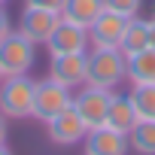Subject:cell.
Returning a JSON list of instances; mask_svg holds the SVG:
<instances>
[{
	"mask_svg": "<svg viewBox=\"0 0 155 155\" xmlns=\"http://www.w3.org/2000/svg\"><path fill=\"white\" fill-rule=\"evenodd\" d=\"M131 104L137 119H155V85H131Z\"/></svg>",
	"mask_w": 155,
	"mask_h": 155,
	"instance_id": "obj_17",
	"label": "cell"
},
{
	"mask_svg": "<svg viewBox=\"0 0 155 155\" xmlns=\"http://www.w3.org/2000/svg\"><path fill=\"white\" fill-rule=\"evenodd\" d=\"M0 155H12V152H9V146H0Z\"/></svg>",
	"mask_w": 155,
	"mask_h": 155,
	"instance_id": "obj_23",
	"label": "cell"
},
{
	"mask_svg": "<svg viewBox=\"0 0 155 155\" xmlns=\"http://www.w3.org/2000/svg\"><path fill=\"white\" fill-rule=\"evenodd\" d=\"M25 6H40V9H52V12H61L64 0H25Z\"/></svg>",
	"mask_w": 155,
	"mask_h": 155,
	"instance_id": "obj_20",
	"label": "cell"
},
{
	"mask_svg": "<svg viewBox=\"0 0 155 155\" xmlns=\"http://www.w3.org/2000/svg\"><path fill=\"white\" fill-rule=\"evenodd\" d=\"M104 9H110V12H119V15L131 18V15H140L143 0H104Z\"/></svg>",
	"mask_w": 155,
	"mask_h": 155,
	"instance_id": "obj_18",
	"label": "cell"
},
{
	"mask_svg": "<svg viewBox=\"0 0 155 155\" xmlns=\"http://www.w3.org/2000/svg\"><path fill=\"white\" fill-rule=\"evenodd\" d=\"M37 67V46L25 40L18 31H12L0 43V79L3 76H25Z\"/></svg>",
	"mask_w": 155,
	"mask_h": 155,
	"instance_id": "obj_3",
	"label": "cell"
},
{
	"mask_svg": "<svg viewBox=\"0 0 155 155\" xmlns=\"http://www.w3.org/2000/svg\"><path fill=\"white\" fill-rule=\"evenodd\" d=\"M125 25H128V18H125V15L104 9V12H101V15L88 25V40H91V49H119L122 34H125Z\"/></svg>",
	"mask_w": 155,
	"mask_h": 155,
	"instance_id": "obj_11",
	"label": "cell"
},
{
	"mask_svg": "<svg viewBox=\"0 0 155 155\" xmlns=\"http://www.w3.org/2000/svg\"><path fill=\"white\" fill-rule=\"evenodd\" d=\"M67 107H73V88L55 82V79H37V91H34V119L37 122H49L58 113H64Z\"/></svg>",
	"mask_w": 155,
	"mask_h": 155,
	"instance_id": "obj_4",
	"label": "cell"
},
{
	"mask_svg": "<svg viewBox=\"0 0 155 155\" xmlns=\"http://www.w3.org/2000/svg\"><path fill=\"white\" fill-rule=\"evenodd\" d=\"M113 94L110 88H97V85H79L73 91V110L82 116V122L91 128H101L107 122V113H110V104H113Z\"/></svg>",
	"mask_w": 155,
	"mask_h": 155,
	"instance_id": "obj_5",
	"label": "cell"
},
{
	"mask_svg": "<svg viewBox=\"0 0 155 155\" xmlns=\"http://www.w3.org/2000/svg\"><path fill=\"white\" fill-rule=\"evenodd\" d=\"M6 3H9V0H0V6H6Z\"/></svg>",
	"mask_w": 155,
	"mask_h": 155,
	"instance_id": "obj_24",
	"label": "cell"
},
{
	"mask_svg": "<svg viewBox=\"0 0 155 155\" xmlns=\"http://www.w3.org/2000/svg\"><path fill=\"white\" fill-rule=\"evenodd\" d=\"M131 152V140L122 131H113L107 125L91 128L82 140V155H128Z\"/></svg>",
	"mask_w": 155,
	"mask_h": 155,
	"instance_id": "obj_10",
	"label": "cell"
},
{
	"mask_svg": "<svg viewBox=\"0 0 155 155\" xmlns=\"http://www.w3.org/2000/svg\"><path fill=\"white\" fill-rule=\"evenodd\" d=\"M140 119H137V110H134V104H131V94H113V104H110V113H107V128H113V131H122V134H131V128L137 125Z\"/></svg>",
	"mask_w": 155,
	"mask_h": 155,
	"instance_id": "obj_12",
	"label": "cell"
},
{
	"mask_svg": "<svg viewBox=\"0 0 155 155\" xmlns=\"http://www.w3.org/2000/svg\"><path fill=\"white\" fill-rule=\"evenodd\" d=\"M46 134L55 146H79L88 134V125L82 122V116L73 107H67L64 113H58L55 119L46 122Z\"/></svg>",
	"mask_w": 155,
	"mask_h": 155,
	"instance_id": "obj_7",
	"label": "cell"
},
{
	"mask_svg": "<svg viewBox=\"0 0 155 155\" xmlns=\"http://www.w3.org/2000/svg\"><path fill=\"white\" fill-rule=\"evenodd\" d=\"M149 46L155 49V15L149 18Z\"/></svg>",
	"mask_w": 155,
	"mask_h": 155,
	"instance_id": "obj_22",
	"label": "cell"
},
{
	"mask_svg": "<svg viewBox=\"0 0 155 155\" xmlns=\"http://www.w3.org/2000/svg\"><path fill=\"white\" fill-rule=\"evenodd\" d=\"M85 58V85L116 91L122 82H128V55L122 49H88Z\"/></svg>",
	"mask_w": 155,
	"mask_h": 155,
	"instance_id": "obj_1",
	"label": "cell"
},
{
	"mask_svg": "<svg viewBox=\"0 0 155 155\" xmlns=\"http://www.w3.org/2000/svg\"><path fill=\"white\" fill-rule=\"evenodd\" d=\"M101 12H104V0H64V6H61L64 21L82 25V28H88Z\"/></svg>",
	"mask_w": 155,
	"mask_h": 155,
	"instance_id": "obj_14",
	"label": "cell"
},
{
	"mask_svg": "<svg viewBox=\"0 0 155 155\" xmlns=\"http://www.w3.org/2000/svg\"><path fill=\"white\" fill-rule=\"evenodd\" d=\"M85 55H88V52L49 55V70H46V76L76 91L79 85H85V64H88V58H85Z\"/></svg>",
	"mask_w": 155,
	"mask_h": 155,
	"instance_id": "obj_8",
	"label": "cell"
},
{
	"mask_svg": "<svg viewBox=\"0 0 155 155\" xmlns=\"http://www.w3.org/2000/svg\"><path fill=\"white\" fill-rule=\"evenodd\" d=\"M128 140L137 155H155V119H140L131 128Z\"/></svg>",
	"mask_w": 155,
	"mask_h": 155,
	"instance_id": "obj_16",
	"label": "cell"
},
{
	"mask_svg": "<svg viewBox=\"0 0 155 155\" xmlns=\"http://www.w3.org/2000/svg\"><path fill=\"white\" fill-rule=\"evenodd\" d=\"M15 31V25H12V18H9V12L3 9V6H0V43H3L9 34Z\"/></svg>",
	"mask_w": 155,
	"mask_h": 155,
	"instance_id": "obj_19",
	"label": "cell"
},
{
	"mask_svg": "<svg viewBox=\"0 0 155 155\" xmlns=\"http://www.w3.org/2000/svg\"><path fill=\"white\" fill-rule=\"evenodd\" d=\"M49 55H73V52H88L91 49V40H88V28L82 25H73V21H64L52 31L49 43L43 46Z\"/></svg>",
	"mask_w": 155,
	"mask_h": 155,
	"instance_id": "obj_9",
	"label": "cell"
},
{
	"mask_svg": "<svg viewBox=\"0 0 155 155\" xmlns=\"http://www.w3.org/2000/svg\"><path fill=\"white\" fill-rule=\"evenodd\" d=\"M149 46V18H140V15H131L128 25H125V34H122V43L119 49L131 58L137 52H143Z\"/></svg>",
	"mask_w": 155,
	"mask_h": 155,
	"instance_id": "obj_15",
	"label": "cell"
},
{
	"mask_svg": "<svg viewBox=\"0 0 155 155\" xmlns=\"http://www.w3.org/2000/svg\"><path fill=\"white\" fill-rule=\"evenodd\" d=\"M58 25H61V12L40 9V6H25L21 15H18V21H15V31L40 49V46L49 43V37H52V31Z\"/></svg>",
	"mask_w": 155,
	"mask_h": 155,
	"instance_id": "obj_6",
	"label": "cell"
},
{
	"mask_svg": "<svg viewBox=\"0 0 155 155\" xmlns=\"http://www.w3.org/2000/svg\"><path fill=\"white\" fill-rule=\"evenodd\" d=\"M6 140H9V119L0 113V146H6Z\"/></svg>",
	"mask_w": 155,
	"mask_h": 155,
	"instance_id": "obj_21",
	"label": "cell"
},
{
	"mask_svg": "<svg viewBox=\"0 0 155 155\" xmlns=\"http://www.w3.org/2000/svg\"><path fill=\"white\" fill-rule=\"evenodd\" d=\"M34 91H37V79L31 73L3 76L0 79V113L12 122L34 119Z\"/></svg>",
	"mask_w": 155,
	"mask_h": 155,
	"instance_id": "obj_2",
	"label": "cell"
},
{
	"mask_svg": "<svg viewBox=\"0 0 155 155\" xmlns=\"http://www.w3.org/2000/svg\"><path fill=\"white\" fill-rule=\"evenodd\" d=\"M128 82L131 85H155V49L146 46L143 52L128 58Z\"/></svg>",
	"mask_w": 155,
	"mask_h": 155,
	"instance_id": "obj_13",
	"label": "cell"
}]
</instances>
